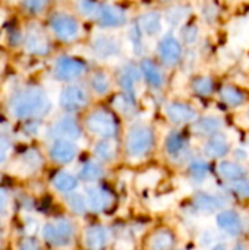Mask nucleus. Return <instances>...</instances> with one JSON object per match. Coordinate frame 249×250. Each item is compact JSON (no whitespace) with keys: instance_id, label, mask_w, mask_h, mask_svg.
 <instances>
[{"instance_id":"1","label":"nucleus","mask_w":249,"mask_h":250,"mask_svg":"<svg viewBox=\"0 0 249 250\" xmlns=\"http://www.w3.org/2000/svg\"><path fill=\"white\" fill-rule=\"evenodd\" d=\"M10 108L15 117L26 119L45 113L50 108V101L47 98V94L41 88L31 86L18 92L12 98Z\"/></svg>"},{"instance_id":"2","label":"nucleus","mask_w":249,"mask_h":250,"mask_svg":"<svg viewBox=\"0 0 249 250\" xmlns=\"http://www.w3.org/2000/svg\"><path fill=\"white\" fill-rule=\"evenodd\" d=\"M154 132L147 125H135L129 129L125 139V149L128 157H145L154 146Z\"/></svg>"},{"instance_id":"3","label":"nucleus","mask_w":249,"mask_h":250,"mask_svg":"<svg viewBox=\"0 0 249 250\" xmlns=\"http://www.w3.org/2000/svg\"><path fill=\"white\" fill-rule=\"evenodd\" d=\"M85 126L92 135L100 136L103 139H113L119 132V123L114 114L103 108L92 111L87 117Z\"/></svg>"},{"instance_id":"4","label":"nucleus","mask_w":249,"mask_h":250,"mask_svg":"<svg viewBox=\"0 0 249 250\" xmlns=\"http://www.w3.org/2000/svg\"><path fill=\"white\" fill-rule=\"evenodd\" d=\"M43 234H44V239L50 245H53L56 248H63V246L69 245L73 237V226L69 220L62 218L54 223L45 224Z\"/></svg>"},{"instance_id":"5","label":"nucleus","mask_w":249,"mask_h":250,"mask_svg":"<svg viewBox=\"0 0 249 250\" xmlns=\"http://www.w3.org/2000/svg\"><path fill=\"white\" fill-rule=\"evenodd\" d=\"M88 101H90V98H88L87 91L79 85L66 86L62 91L60 98H59V103H60L62 108L66 110V111H70V113L82 110L84 107H87Z\"/></svg>"},{"instance_id":"6","label":"nucleus","mask_w":249,"mask_h":250,"mask_svg":"<svg viewBox=\"0 0 249 250\" xmlns=\"http://www.w3.org/2000/svg\"><path fill=\"white\" fill-rule=\"evenodd\" d=\"M50 26L54 31L56 37L62 41H72L78 37L79 25L76 19L66 13H57L50 19Z\"/></svg>"},{"instance_id":"7","label":"nucleus","mask_w":249,"mask_h":250,"mask_svg":"<svg viewBox=\"0 0 249 250\" xmlns=\"http://www.w3.org/2000/svg\"><path fill=\"white\" fill-rule=\"evenodd\" d=\"M94 19L103 28H117L126 23V12L114 4H101Z\"/></svg>"},{"instance_id":"8","label":"nucleus","mask_w":249,"mask_h":250,"mask_svg":"<svg viewBox=\"0 0 249 250\" xmlns=\"http://www.w3.org/2000/svg\"><path fill=\"white\" fill-rule=\"evenodd\" d=\"M87 70L85 62L75 57H62L57 60L54 67V76L59 81H72L84 75Z\"/></svg>"},{"instance_id":"9","label":"nucleus","mask_w":249,"mask_h":250,"mask_svg":"<svg viewBox=\"0 0 249 250\" xmlns=\"http://www.w3.org/2000/svg\"><path fill=\"white\" fill-rule=\"evenodd\" d=\"M166 116L173 125H186V123L195 122L198 117V113L192 105H189L186 103L175 101V103L167 104Z\"/></svg>"},{"instance_id":"10","label":"nucleus","mask_w":249,"mask_h":250,"mask_svg":"<svg viewBox=\"0 0 249 250\" xmlns=\"http://www.w3.org/2000/svg\"><path fill=\"white\" fill-rule=\"evenodd\" d=\"M158 56L166 66H175L182 57V45L172 34L164 35L158 44Z\"/></svg>"},{"instance_id":"11","label":"nucleus","mask_w":249,"mask_h":250,"mask_svg":"<svg viewBox=\"0 0 249 250\" xmlns=\"http://www.w3.org/2000/svg\"><path fill=\"white\" fill-rule=\"evenodd\" d=\"M120 41L110 35H100L92 41V51L98 59H112L120 54Z\"/></svg>"},{"instance_id":"12","label":"nucleus","mask_w":249,"mask_h":250,"mask_svg":"<svg viewBox=\"0 0 249 250\" xmlns=\"http://www.w3.org/2000/svg\"><path fill=\"white\" fill-rule=\"evenodd\" d=\"M78 148L72 141L57 139L50 148V157L57 164H69L75 160Z\"/></svg>"},{"instance_id":"13","label":"nucleus","mask_w":249,"mask_h":250,"mask_svg":"<svg viewBox=\"0 0 249 250\" xmlns=\"http://www.w3.org/2000/svg\"><path fill=\"white\" fill-rule=\"evenodd\" d=\"M25 47H26L28 53L41 56V54L48 53L50 42L43 29H40L38 26H31L26 34V38H25Z\"/></svg>"},{"instance_id":"14","label":"nucleus","mask_w":249,"mask_h":250,"mask_svg":"<svg viewBox=\"0 0 249 250\" xmlns=\"http://www.w3.org/2000/svg\"><path fill=\"white\" fill-rule=\"evenodd\" d=\"M217 226L225 233H227L229 236H233V237L241 236V233L244 231V223H242L241 215L236 211H232V209H225V211L219 212Z\"/></svg>"},{"instance_id":"15","label":"nucleus","mask_w":249,"mask_h":250,"mask_svg":"<svg viewBox=\"0 0 249 250\" xmlns=\"http://www.w3.org/2000/svg\"><path fill=\"white\" fill-rule=\"evenodd\" d=\"M229 151H230V142L227 136L222 132L210 136L204 145V154L208 158H223L229 154Z\"/></svg>"},{"instance_id":"16","label":"nucleus","mask_w":249,"mask_h":250,"mask_svg":"<svg viewBox=\"0 0 249 250\" xmlns=\"http://www.w3.org/2000/svg\"><path fill=\"white\" fill-rule=\"evenodd\" d=\"M53 133L59 139L75 141V139H78L81 136V127H79L78 122L73 117L65 116L62 119H59L56 122V125L53 126Z\"/></svg>"},{"instance_id":"17","label":"nucleus","mask_w":249,"mask_h":250,"mask_svg":"<svg viewBox=\"0 0 249 250\" xmlns=\"http://www.w3.org/2000/svg\"><path fill=\"white\" fill-rule=\"evenodd\" d=\"M85 199H87L88 207L94 212H100V211H104L110 205L112 195L109 190H106L103 188L91 186V188H87V190H85Z\"/></svg>"},{"instance_id":"18","label":"nucleus","mask_w":249,"mask_h":250,"mask_svg":"<svg viewBox=\"0 0 249 250\" xmlns=\"http://www.w3.org/2000/svg\"><path fill=\"white\" fill-rule=\"evenodd\" d=\"M139 69H141V73H142L144 79L147 81V83L151 85L153 88L160 89L164 85L163 73H161V70L158 69V66L153 60L142 59L141 63H139Z\"/></svg>"},{"instance_id":"19","label":"nucleus","mask_w":249,"mask_h":250,"mask_svg":"<svg viewBox=\"0 0 249 250\" xmlns=\"http://www.w3.org/2000/svg\"><path fill=\"white\" fill-rule=\"evenodd\" d=\"M223 127V122L217 116H204L201 119H197L194 123V132L200 136H213L219 133Z\"/></svg>"},{"instance_id":"20","label":"nucleus","mask_w":249,"mask_h":250,"mask_svg":"<svg viewBox=\"0 0 249 250\" xmlns=\"http://www.w3.org/2000/svg\"><path fill=\"white\" fill-rule=\"evenodd\" d=\"M142 32L148 37H154L157 34L161 32L163 29V21H161V15L156 10L153 12H147L144 15L139 16V21H138Z\"/></svg>"},{"instance_id":"21","label":"nucleus","mask_w":249,"mask_h":250,"mask_svg":"<svg viewBox=\"0 0 249 250\" xmlns=\"http://www.w3.org/2000/svg\"><path fill=\"white\" fill-rule=\"evenodd\" d=\"M192 204H194V207H195L200 212L211 214V212H216L217 209L222 208L223 201H222L219 196H216V195L198 192V193L194 196Z\"/></svg>"},{"instance_id":"22","label":"nucleus","mask_w":249,"mask_h":250,"mask_svg":"<svg viewBox=\"0 0 249 250\" xmlns=\"http://www.w3.org/2000/svg\"><path fill=\"white\" fill-rule=\"evenodd\" d=\"M85 245L90 250H103L107 245V233L101 226H91L85 231Z\"/></svg>"},{"instance_id":"23","label":"nucleus","mask_w":249,"mask_h":250,"mask_svg":"<svg viewBox=\"0 0 249 250\" xmlns=\"http://www.w3.org/2000/svg\"><path fill=\"white\" fill-rule=\"evenodd\" d=\"M175 246V236L170 230L161 229L151 234L148 250H172Z\"/></svg>"},{"instance_id":"24","label":"nucleus","mask_w":249,"mask_h":250,"mask_svg":"<svg viewBox=\"0 0 249 250\" xmlns=\"http://www.w3.org/2000/svg\"><path fill=\"white\" fill-rule=\"evenodd\" d=\"M217 171L222 179L229 180V182L242 180L245 176V168L235 161H220L217 166Z\"/></svg>"},{"instance_id":"25","label":"nucleus","mask_w":249,"mask_h":250,"mask_svg":"<svg viewBox=\"0 0 249 250\" xmlns=\"http://www.w3.org/2000/svg\"><path fill=\"white\" fill-rule=\"evenodd\" d=\"M220 97L230 107H239L245 103L244 92L233 85H223L220 88Z\"/></svg>"},{"instance_id":"26","label":"nucleus","mask_w":249,"mask_h":250,"mask_svg":"<svg viewBox=\"0 0 249 250\" xmlns=\"http://www.w3.org/2000/svg\"><path fill=\"white\" fill-rule=\"evenodd\" d=\"M94 154L98 160L101 161H106V163H110L116 158V154H117V148H116V144L112 141V139H101L95 148H94Z\"/></svg>"},{"instance_id":"27","label":"nucleus","mask_w":249,"mask_h":250,"mask_svg":"<svg viewBox=\"0 0 249 250\" xmlns=\"http://www.w3.org/2000/svg\"><path fill=\"white\" fill-rule=\"evenodd\" d=\"M53 186L60 190V192H73L78 186V180L75 176L66 173V171H59L53 176L51 179Z\"/></svg>"},{"instance_id":"28","label":"nucleus","mask_w":249,"mask_h":250,"mask_svg":"<svg viewBox=\"0 0 249 250\" xmlns=\"http://www.w3.org/2000/svg\"><path fill=\"white\" fill-rule=\"evenodd\" d=\"M104 176V170L101 168V166L95 161H87L81 171H79V177L81 180L84 182H88V183H92V182H97L100 180L101 177Z\"/></svg>"},{"instance_id":"29","label":"nucleus","mask_w":249,"mask_h":250,"mask_svg":"<svg viewBox=\"0 0 249 250\" xmlns=\"http://www.w3.org/2000/svg\"><path fill=\"white\" fill-rule=\"evenodd\" d=\"M164 148L169 155H179L185 148V138L181 132H170L164 139Z\"/></svg>"},{"instance_id":"30","label":"nucleus","mask_w":249,"mask_h":250,"mask_svg":"<svg viewBox=\"0 0 249 250\" xmlns=\"http://www.w3.org/2000/svg\"><path fill=\"white\" fill-rule=\"evenodd\" d=\"M192 91L200 97H208L214 91V82L208 76H198L192 81Z\"/></svg>"},{"instance_id":"31","label":"nucleus","mask_w":249,"mask_h":250,"mask_svg":"<svg viewBox=\"0 0 249 250\" xmlns=\"http://www.w3.org/2000/svg\"><path fill=\"white\" fill-rule=\"evenodd\" d=\"M210 173V167L207 163L201 161V160H197V161H192L188 167V174L189 177L197 182V183H201L205 180V177L208 176Z\"/></svg>"},{"instance_id":"32","label":"nucleus","mask_w":249,"mask_h":250,"mask_svg":"<svg viewBox=\"0 0 249 250\" xmlns=\"http://www.w3.org/2000/svg\"><path fill=\"white\" fill-rule=\"evenodd\" d=\"M191 13V9L186 7V6H175V7H170L167 9L166 12V22L172 26H176L179 25L188 15Z\"/></svg>"},{"instance_id":"33","label":"nucleus","mask_w":249,"mask_h":250,"mask_svg":"<svg viewBox=\"0 0 249 250\" xmlns=\"http://www.w3.org/2000/svg\"><path fill=\"white\" fill-rule=\"evenodd\" d=\"M91 88L94 92H97L98 95H104L109 88H110V81L109 76L104 72H97L92 75L91 78Z\"/></svg>"},{"instance_id":"34","label":"nucleus","mask_w":249,"mask_h":250,"mask_svg":"<svg viewBox=\"0 0 249 250\" xmlns=\"http://www.w3.org/2000/svg\"><path fill=\"white\" fill-rule=\"evenodd\" d=\"M66 201H68L69 208H70L75 214H79V215L85 214L88 204H87V199H85L82 195H79V193H70V195L66 198Z\"/></svg>"},{"instance_id":"35","label":"nucleus","mask_w":249,"mask_h":250,"mask_svg":"<svg viewBox=\"0 0 249 250\" xmlns=\"http://www.w3.org/2000/svg\"><path fill=\"white\" fill-rule=\"evenodd\" d=\"M129 40L134 45V51L136 54H141L142 53V29L138 22L132 23V26L129 28Z\"/></svg>"},{"instance_id":"36","label":"nucleus","mask_w":249,"mask_h":250,"mask_svg":"<svg viewBox=\"0 0 249 250\" xmlns=\"http://www.w3.org/2000/svg\"><path fill=\"white\" fill-rule=\"evenodd\" d=\"M100 6L98 0H78V9L84 16H95Z\"/></svg>"},{"instance_id":"37","label":"nucleus","mask_w":249,"mask_h":250,"mask_svg":"<svg viewBox=\"0 0 249 250\" xmlns=\"http://www.w3.org/2000/svg\"><path fill=\"white\" fill-rule=\"evenodd\" d=\"M198 26L194 25V23H188L185 25V28L182 29V38L186 44H194L197 40H198Z\"/></svg>"},{"instance_id":"38","label":"nucleus","mask_w":249,"mask_h":250,"mask_svg":"<svg viewBox=\"0 0 249 250\" xmlns=\"http://www.w3.org/2000/svg\"><path fill=\"white\" fill-rule=\"evenodd\" d=\"M158 179H160V173H158V171H154V170H150V171L142 173V174L138 177V183H139L142 188L154 186V185L157 183Z\"/></svg>"},{"instance_id":"39","label":"nucleus","mask_w":249,"mask_h":250,"mask_svg":"<svg viewBox=\"0 0 249 250\" xmlns=\"http://www.w3.org/2000/svg\"><path fill=\"white\" fill-rule=\"evenodd\" d=\"M47 3L48 0H26L25 6L29 13H40L47 6Z\"/></svg>"},{"instance_id":"40","label":"nucleus","mask_w":249,"mask_h":250,"mask_svg":"<svg viewBox=\"0 0 249 250\" xmlns=\"http://www.w3.org/2000/svg\"><path fill=\"white\" fill-rule=\"evenodd\" d=\"M10 151V139L4 135H0V164L6 161Z\"/></svg>"},{"instance_id":"41","label":"nucleus","mask_w":249,"mask_h":250,"mask_svg":"<svg viewBox=\"0 0 249 250\" xmlns=\"http://www.w3.org/2000/svg\"><path fill=\"white\" fill-rule=\"evenodd\" d=\"M19 250H40V245L35 239L28 237L19 243Z\"/></svg>"},{"instance_id":"42","label":"nucleus","mask_w":249,"mask_h":250,"mask_svg":"<svg viewBox=\"0 0 249 250\" xmlns=\"http://www.w3.org/2000/svg\"><path fill=\"white\" fill-rule=\"evenodd\" d=\"M7 205V193L4 189H0V214L6 209Z\"/></svg>"},{"instance_id":"43","label":"nucleus","mask_w":249,"mask_h":250,"mask_svg":"<svg viewBox=\"0 0 249 250\" xmlns=\"http://www.w3.org/2000/svg\"><path fill=\"white\" fill-rule=\"evenodd\" d=\"M235 157H238V160H245V158H248V154L245 151H242V149H236Z\"/></svg>"},{"instance_id":"44","label":"nucleus","mask_w":249,"mask_h":250,"mask_svg":"<svg viewBox=\"0 0 249 250\" xmlns=\"http://www.w3.org/2000/svg\"><path fill=\"white\" fill-rule=\"evenodd\" d=\"M233 250H248V249H247V246H245L244 243H238V245L233 248Z\"/></svg>"},{"instance_id":"45","label":"nucleus","mask_w":249,"mask_h":250,"mask_svg":"<svg viewBox=\"0 0 249 250\" xmlns=\"http://www.w3.org/2000/svg\"><path fill=\"white\" fill-rule=\"evenodd\" d=\"M211 250H227L226 249V245H216Z\"/></svg>"},{"instance_id":"46","label":"nucleus","mask_w":249,"mask_h":250,"mask_svg":"<svg viewBox=\"0 0 249 250\" xmlns=\"http://www.w3.org/2000/svg\"><path fill=\"white\" fill-rule=\"evenodd\" d=\"M248 119H249V113H248Z\"/></svg>"}]
</instances>
